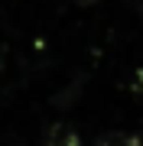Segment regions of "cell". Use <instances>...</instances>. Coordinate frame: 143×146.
<instances>
[{"mask_svg":"<svg viewBox=\"0 0 143 146\" xmlns=\"http://www.w3.org/2000/svg\"><path fill=\"white\" fill-rule=\"evenodd\" d=\"M140 13H143V10H140Z\"/></svg>","mask_w":143,"mask_h":146,"instance_id":"obj_4","label":"cell"},{"mask_svg":"<svg viewBox=\"0 0 143 146\" xmlns=\"http://www.w3.org/2000/svg\"><path fill=\"white\" fill-rule=\"evenodd\" d=\"M94 146H143V140L137 133H127V130H111V133L98 136Z\"/></svg>","mask_w":143,"mask_h":146,"instance_id":"obj_2","label":"cell"},{"mask_svg":"<svg viewBox=\"0 0 143 146\" xmlns=\"http://www.w3.org/2000/svg\"><path fill=\"white\" fill-rule=\"evenodd\" d=\"M43 146H85V143L69 123H52L43 136Z\"/></svg>","mask_w":143,"mask_h":146,"instance_id":"obj_1","label":"cell"},{"mask_svg":"<svg viewBox=\"0 0 143 146\" xmlns=\"http://www.w3.org/2000/svg\"><path fill=\"white\" fill-rule=\"evenodd\" d=\"M72 3H75V7H94L98 0H72Z\"/></svg>","mask_w":143,"mask_h":146,"instance_id":"obj_3","label":"cell"}]
</instances>
